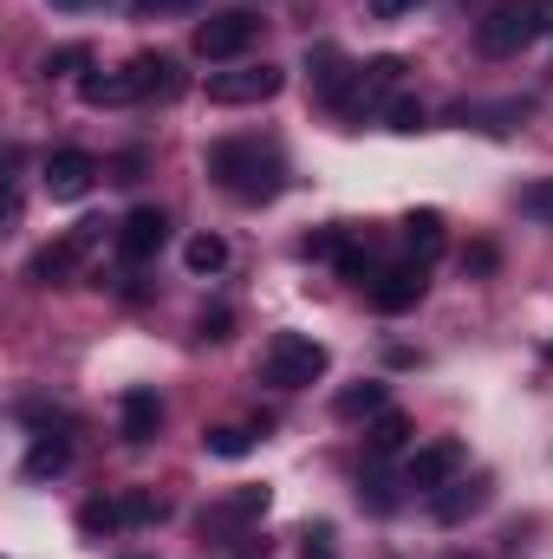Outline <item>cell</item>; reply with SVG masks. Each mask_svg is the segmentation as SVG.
I'll return each mask as SVG.
<instances>
[{"label": "cell", "mask_w": 553, "mask_h": 559, "mask_svg": "<svg viewBox=\"0 0 553 559\" xmlns=\"http://www.w3.org/2000/svg\"><path fill=\"white\" fill-rule=\"evenodd\" d=\"M209 176L235 195V202H274L280 195V182H286V163H280V150L274 143H261V138H222V143H209Z\"/></svg>", "instance_id": "obj_1"}, {"label": "cell", "mask_w": 553, "mask_h": 559, "mask_svg": "<svg viewBox=\"0 0 553 559\" xmlns=\"http://www.w3.org/2000/svg\"><path fill=\"white\" fill-rule=\"evenodd\" d=\"M326 365H332V352H326L319 338H306V332H274L268 352H261V378H268L274 391H306V384H319Z\"/></svg>", "instance_id": "obj_2"}, {"label": "cell", "mask_w": 553, "mask_h": 559, "mask_svg": "<svg viewBox=\"0 0 553 559\" xmlns=\"http://www.w3.org/2000/svg\"><path fill=\"white\" fill-rule=\"evenodd\" d=\"M548 26H541V0H495L482 20H475V46L489 52V59H515L528 39H541Z\"/></svg>", "instance_id": "obj_3"}, {"label": "cell", "mask_w": 553, "mask_h": 559, "mask_svg": "<svg viewBox=\"0 0 553 559\" xmlns=\"http://www.w3.org/2000/svg\"><path fill=\"white\" fill-rule=\"evenodd\" d=\"M255 39H261V13H248V7L209 13V20L196 26V52H202V59H242Z\"/></svg>", "instance_id": "obj_4"}, {"label": "cell", "mask_w": 553, "mask_h": 559, "mask_svg": "<svg viewBox=\"0 0 553 559\" xmlns=\"http://www.w3.org/2000/svg\"><path fill=\"white\" fill-rule=\"evenodd\" d=\"M462 468H469V449H462L456 436H443V442H423L411 462H404V488H416V495H436V488H449Z\"/></svg>", "instance_id": "obj_5"}, {"label": "cell", "mask_w": 553, "mask_h": 559, "mask_svg": "<svg viewBox=\"0 0 553 559\" xmlns=\"http://www.w3.org/2000/svg\"><path fill=\"white\" fill-rule=\"evenodd\" d=\"M286 72L280 66H235V72H209V105H268Z\"/></svg>", "instance_id": "obj_6"}, {"label": "cell", "mask_w": 553, "mask_h": 559, "mask_svg": "<svg viewBox=\"0 0 553 559\" xmlns=\"http://www.w3.org/2000/svg\"><path fill=\"white\" fill-rule=\"evenodd\" d=\"M261 514H268V488H235V495H222V501L202 514V534H215L222 547H235V534H248Z\"/></svg>", "instance_id": "obj_7"}, {"label": "cell", "mask_w": 553, "mask_h": 559, "mask_svg": "<svg viewBox=\"0 0 553 559\" xmlns=\"http://www.w3.org/2000/svg\"><path fill=\"white\" fill-rule=\"evenodd\" d=\"M98 182V156L92 150H52L46 156V195L52 202H79Z\"/></svg>", "instance_id": "obj_8"}, {"label": "cell", "mask_w": 553, "mask_h": 559, "mask_svg": "<svg viewBox=\"0 0 553 559\" xmlns=\"http://www.w3.org/2000/svg\"><path fill=\"white\" fill-rule=\"evenodd\" d=\"M163 241H169V215H163V209H131L125 228H118V254H125L131 267H138V261H156Z\"/></svg>", "instance_id": "obj_9"}, {"label": "cell", "mask_w": 553, "mask_h": 559, "mask_svg": "<svg viewBox=\"0 0 553 559\" xmlns=\"http://www.w3.org/2000/svg\"><path fill=\"white\" fill-rule=\"evenodd\" d=\"M423 261H411V267H385V274L365 280V299L378 306V312H411L416 299H423Z\"/></svg>", "instance_id": "obj_10"}, {"label": "cell", "mask_w": 553, "mask_h": 559, "mask_svg": "<svg viewBox=\"0 0 553 559\" xmlns=\"http://www.w3.org/2000/svg\"><path fill=\"white\" fill-rule=\"evenodd\" d=\"M125 72H131L138 98H176V92H183V72H176V59H169V52H138Z\"/></svg>", "instance_id": "obj_11"}, {"label": "cell", "mask_w": 553, "mask_h": 559, "mask_svg": "<svg viewBox=\"0 0 553 559\" xmlns=\"http://www.w3.org/2000/svg\"><path fill=\"white\" fill-rule=\"evenodd\" d=\"M85 248H92V235H66V241H52V248H39L26 274L39 280V286H66V280H72V267H79V254H85Z\"/></svg>", "instance_id": "obj_12"}, {"label": "cell", "mask_w": 553, "mask_h": 559, "mask_svg": "<svg viewBox=\"0 0 553 559\" xmlns=\"http://www.w3.org/2000/svg\"><path fill=\"white\" fill-rule=\"evenodd\" d=\"M430 508H436V521H443V527H456V521H469L475 508H489V481H462V475H456L449 488H436V495H430Z\"/></svg>", "instance_id": "obj_13"}, {"label": "cell", "mask_w": 553, "mask_h": 559, "mask_svg": "<svg viewBox=\"0 0 553 559\" xmlns=\"http://www.w3.org/2000/svg\"><path fill=\"white\" fill-rule=\"evenodd\" d=\"M79 98L98 105V111H118V105H138V85H131V72H85Z\"/></svg>", "instance_id": "obj_14"}, {"label": "cell", "mask_w": 553, "mask_h": 559, "mask_svg": "<svg viewBox=\"0 0 553 559\" xmlns=\"http://www.w3.org/2000/svg\"><path fill=\"white\" fill-rule=\"evenodd\" d=\"M163 429V397L156 391H125V442H150Z\"/></svg>", "instance_id": "obj_15"}, {"label": "cell", "mask_w": 553, "mask_h": 559, "mask_svg": "<svg viewBox=\"0 0 553 559\" xmlns=\"http://www.w3.org/2000/svg\"><path fill=\"white\" fill-rule=\"evenodd\" d=\"M404 248H411L423 267L443 254V215H436V209H416L411 222H404Z\"/></svg>", "instance_id": "obj_16"}, {"label": "cell", "mask_w": 553, "mask_h": 559, "mask_svg": "<svg viewBox=\"0 0 553 559\" xmlns=\"http://www.w3.org/2000/svg\"><path fill=\"white\" fill-rule=\"evenodd\" d=\"M79 527H85L92 540H105V534H125V527H131V514H125V495H118V501H85V508H79Z\"/></svg>", "instance_id": "obj_17"}, {"label": "cell", "mask_w": 553, "mask_h": 559, "mask_svg": "<svg viewBox=\"0 0 553 559\" xmlns=\"http://www.w3.org/2000/svg\"><path fill=\"white\" fill-rule=\"evenodd\" d=\"M66 462H72V442H66V436H46V442H33V455H26V481L66 475Z\"/></svg>", "instance_id": "obj_18"}, {"label": "cell", "mask_w": 553, "mask_h": 559, "mask_svg": "<svg viewBox=\"0 0 553 559\" xmlns=\"http://www.w3.org/2000/svg\"><path fill=\"white\" fill-rule=\"evenodd\" d=\"M365 436H372V455H398V449L411 442V417H404V411H378Z\"/></svg>", "instance_id": "obj_19"}, {"label": "cell", "mask_w": 553, "mask_h": 559, "mask_svg": "<svg viewBox=\"0 0 553 559\" xmlns=\"http://www.w3.org/2000/svg\"><path fill=\"white\" fill-rule=\"evenodd\" d=\"M183 261H189V274H222V267H228V241H222V235H196V241L183 248Z\"/></svg>", "instance_id": "obj_20"}, {"label": "cell", "mask_w": 553, "mask_h": 559, "mask_svg": "<svg viewBox=\"0 0 553 559\" xmlns=\"http://www.w3.org/2000/svg\"><path fill=\"white\" fill-rule=\"evenodd\" d=\"M332 411L352 423V417H378V411H391V404H385V384H352V391H339Z\"/></svg>", "instance_id": "obj_21"}, {"label": "cell", "mask_w": 553, "mask_h": 559, "mask_svg": "<svg viewBox=\"0 0 553 559\" xmlns=\"http://www.w3.org/2000/svg\"><path fill=\"white\" fill-rule=\"evenodd\" d=\"M39 72L46 79H79V72H92V46H59V52H46Z\"/></svg>", "instance_id": "obj_22"}, {"label": "cell", "mask_w": 553, "mask_h": 559, "mask_svg": "<svg viewBox=\"0 0 553 559\" xmlns=\"http://www.w3.org/2000/svg\"><path fill=\"white\" fill-rule=\"evenodd\" d=\"M202 442H209V455H228V462H235V455H248V449H255V429H242V423H222V429H209Z\"/></svg>", "instance_id": "obj_23"}, {"label": "cell", "mask_w": 553, "mask_h": 559, "mask_svg": "<svg viewBox=\"0 0 553 559\" xmlns=\"http://www.w3.org/2000/svg\"><path fill=\"white\" fill-rule=\"evenodd\" d=\"M358 501H365L372 514H391V508H398V488L385 481V468H365V481H358Z\"/></svg>", "instance_id": "obj_24"}, {"label": "cell", "mask_w": 553, "mask_h": 559, "mask_svg": "<svg viewBox=\"0 0 553 559\" xmlns=\"http://www.w3.org/2000/svg\"><path fill=\"white\" fill-rule=\"evenodd\" d=\"M515 202H521V215H528V222H548V228H553V176H548V182H528Z\"/></svg>", "instance_id": "obj_25"}, {"label": "cell", "mask_w": 553, "mask_h": 559, "mask_svg": "<svg viewBox=\"0 0 553 559\" xmlns=\"http://www.w3.org/2000/svg\"><path fill=\"white\" fill-rule=\"evenodd\" d=\"M385 118H391V131H404V138H411V131H423V105H416V98H398Z\"/></svg>", "instance_id": "obj_26"}, {"label": "cell", "mask_w": 553, "mask_h": 559, "mask_svg": "<svg viewBox=\"0 0 553 559\" xmlns=\"http://www.w3.org/2000/svg\"><path fill=\"white\" fill-rule=\"evenodd\" d=\"M299 559H339L332 554V527H306L299 534Z\"/></svg>", "instance_id": "obj_27"}, {"label": "cell", "mask_w": 553, "mask_h": 559, "mask_svg": "<svg viewBox=\"0 0 553 559\" xmlns=\"http://www.w3.org/2000/svg\"><path fill=\"white\" fill-rule=\"evenodd\" d=\"M228 332H235V312H228V306H209V312H202V338H215V345H222Z\"/></svg>", "instance_id": "obj_28"}, {"label": "cell", "mask_w": 553, "mask_h": 559, "mask_svg": "<svg viewBox=\"0 0 553 559\" xmlns=\"http://www.w3.org/2000/svg\"><path fill=\"white\" fill-rule=\"evenodd\" d=\"M111 169H118V176H111V182H138V176H143V156H138V150H131V156H118V163H111Z\"/></svg>", "instance_id": "obj_29"}, {"label": "cell", "mask_w": 553, "mask_h": 559, "mask_svg": "<svg viewBox=\"0 0 553 559\" xmlns=\"http://www.w3.org/2000/svg\"><path fill=\"white\" fill-rule=\"evenodd\" d=\"M196 0H138V13H189Z\"/></svg>", "instance_id": "obj_30"}, {"label": "cell", "mask_w": 553, "mask_h": 559, "mask_svg": "<svg viewBox=\"0 0 553 559\" xmlns=\"http://www.w3.org/2000/svg\"><path fill=\"white\" fill-rule=\"evenodd\" d=\"M416 0H372V13H378V20H398V13H411Z\"/></svg>", "instance_id": "obj_31"}, {"label": "cell", "mask_w": 553, "mask_h": 559, "mask_svg": "<svg viewBox=\"0 0 553 559\" xmlns=\"http://www.w3.org/2000/svg\"><path fill=\"white\" fill-rule=\"evenodd\" d=\"M541 26L553 33V0H541Z\"/></svg>", "instance_id": "obj_32"}, {"label": "cell", "mask_w": 553, "mask_h": 559, "mask_svg": "<svg viewBox=\"0 0 553 559\" xmlns=\"http://www.w3.org/2000/svg\"><path fill=\"white\" fill-rule=\"evenodd\" d=\"M59 7H79V0H59Z\"/></svg>", "instance_id": "obj_33"}, {"label": "cell", "mask_w": 553, "mask_h": 559, "mask_svg": "<svg viewBox=\"0 0 553 559\" xmlns=\"http://www.w3.org/2000/svg\"><path fill=\"white\" fill-rule=\"evenodd\" d=\"M548 358H553V345H548Z\"/></svg>", "instance_id": "obj_34"}]
</instances>
